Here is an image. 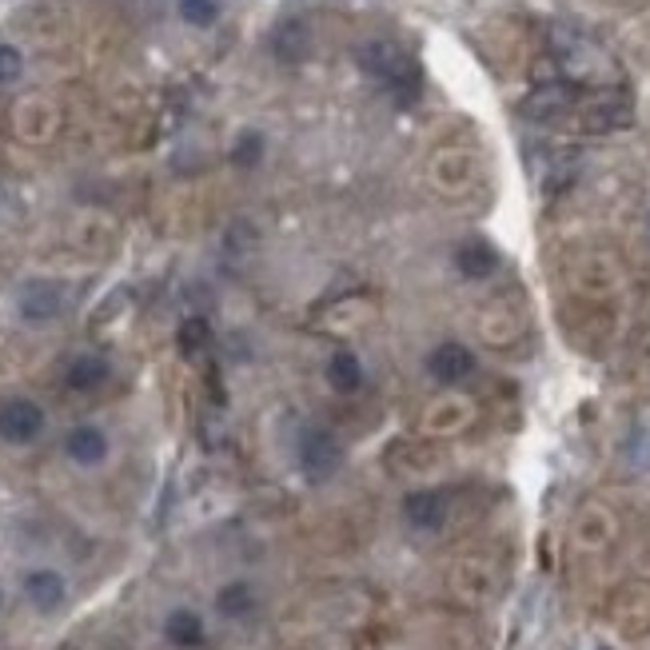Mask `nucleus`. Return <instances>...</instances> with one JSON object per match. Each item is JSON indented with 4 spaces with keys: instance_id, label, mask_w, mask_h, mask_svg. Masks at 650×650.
<instances>
[{
    "instance_id": "obj_1",
    "label": "nucleus",
    "mask_w": 650,
    "mask_h": 650,
    "mask_svg": "<svg viewBox=\"0 0 650 650\" xmlns=\"http://www.w3.org/2000/svg\"><path fill=\"white\" fill-rule=\"evenodd\" d=\"M359 64H363V72H371L375 80H383L387 88H395L399 96H403V88H407V92L419 88L415 64H411L391 40H371V44H363V48H359Z\"/></svg>"
},
{
    "instance_id": "obj_2",
    "label": "nucleus",
    "mask_w": 650,
    "mask_h": 650,
    "mask_svg": "<svg viewBox=\"0 0 650 650\" xmlns=\"http://www.w3.org/2000/svg\"><path fill=\"white\" fill-rule=\"evenodd\" d=\"M296 459H300V471L312 483H327L339 471V459H343L339 455V439L327 427H304L300 443H296Z\"/></svg>"
},
{
    "instance_id": "obj_3",
    "label": "nucleus",
    "mask_w": 650,
    "mask_h": 650,
    "mask_svg": "<svg viewBox=\"0 0 650 650\" xmlns=\"http://www.w3.org/2000/svg\"><path fill=\"white\" fill-rule=\"evenodd\" d=\"M16 312L28 324H48V320H56L64 312V288L52 284V280H28L16 292Z\"/></svg>"
},
{
    "instance_id": "obj_4",
    "label": "nucleus",
    "mask_w": 650,
    "mask_h": 650,
    "mask_svg": "<svg viewBox=\"0 0 650 650\" xmlns=\"http://www.w3.org/2000/svg\"><path fill=\"white\" fill-rule=\"evenodd\" d=\"M44 431V411L32 399H4L0 403V439L4 443H32Z\"/></svg>"
},
{
    "instance_id": "obj_5",
    "label": "nucleus",
    "mask_w": 650,
    "mask_h": 650,
    "mask_svg": "<svg viewBox=\"0 0 650 650\" xmlns=\"http://www.w3.org/2000/svg\"><path fill=\"white\" fill-rule=\"evenodd\" d=\"M427 371H431V379L435 383H447V387H455V383H463L471 371H475V355L463 347V343H439L431 355H427Z\"/></svg>"
},
{
    "instance_id": "obj_6",
    "label": "nucleus",
    "mask_w": 650,
    "mask_h": 650,
    "mask_svg": "<svg viewBox=\"0 0 650 650\" xmlns=\"http://www.w3.org/2000/svg\"><path fill=\"white\" fill-rule=\"evenodd\" d=\"M64 451H68L72 463H80V467H96V463L108 459V435H104L100 427L80 423V427H72V431L64 435Z\"/></svg>"
},
{
    "instance_id": "obj_7",
    "label": "nucleus",
    "mask_w": 650,
    "mask_h": 650,
    "mask_svg": "<svg viewBox=\"0 0 650 650\" xmlns=\"http://www.w3.org/2000/svg\"><path fill=\"white\" fill-rule=\"evenodd\" d=\"M403 519L415 531H439L447 519V499L439 491H415L403 499Z\"/></svg>"
},
{
    "instance_id": "obj_8",
    "label": "nucleus",
    "mask_w": 650,
    "mask_h": 650,
    "mask_svg": "<svg viewBox=\"0 0 650 650\" xmlns=\"http://www.w3.org/2000/svg\"><path fill=\"white\" fill-rule=\"evenodd\" d=\"M24 595H28V603L36 607V611H56L60 603H64V595H68V587H64V575L60 571H48V567H40V571H28L24 575Z\"/></svg>"
},
{
    "instance_id": "obj_9",
    "label": "nucleus",
    "mask_w": 650,
    "mask_h": 650,
    "mask_svg": "<svg viewBox=\"0 0 650 650\" xmlns=\"http://www.w3.org/2000/svg\"><path fill=\"white\" fill-rule=\"evenodd\" d=\"M571 104H575V88H571V84H563V80H555V84L535 88V92L527 96L523 112H527V116H535V120H551V116H563Z\"/></svg>"
},
{
    "instance_id": "obj_10",
    "label": "nucleus",
    "mask_w": 650,
    "mask_h": 650,
    "mask_svg": "<svg viewBox=\"0 0 650 650\" xmlns=\"http://www.w3.org/2000/svg\"><path fill=\"white\" fill-rule=\"evenodd\" d=\"M455 268L467 280H487V276L499 272V252L487 240H467V244L455 248Z\"/></svg>"
},
{
    "instance_id": "obj_11",
    "label": "nucleus",
    "mask_w": 650,
    "mask_h": 650,
    "mask_svg": "<svg viewBox=\"0 0 650 650\" xmlns=\"http://www.w3.org/2000/svg\"><path fill=\"white\" fill-rule=\"evenodd\" d=\"M327 383L339 391V395H355L363 387V363L351 355V351H335L327 359Z\"/></svg>"
},
{
    "instance_id": "obj_12",
    "label": "nucleus",
    "mask_w": 650,
    "mask_h": 650,
    "mask_svg": "<svg viewBox=\"0 0 650 650\" xmlns=\"http://www.w3.org/2000/svg\"><path fill=\"white\" fill-rule=\"evenodd\" d=\"M108 359H100V355H76L72 363H68V387L72 391H96L100 383H108Z\"/></svg>"
},
{
    "instance_id": "obj_13",
    "label": "nucleus",
    "mask_w": 650,
    "mask_h": 650,
    "mask_svg": "<svg viewBox=\"0 0 650 650\" xmlns=\"http://www.w3.org/2000/svg\"><path fill=\"white\" fill-rule=\"evenodd\" d=\"M164 635H168L176 647L192 650L204 643V623H200L196 611H172L168 623H164Z\"/></svg>"
},
{
    "instance_id": "obj_14",
    "label": "nucleus",
    "mask_w": 650,
    "mask_h": 650,
    "mask_svg": "<svg viewBox=\"0 0 650 650\" xmlns=\"http://www.w3.org/2000/svg\"><path fill=\"white\" fill-rule=\"evenodd\" d=\"M272 48H276V56H284V60H300V56L308 52V28H304L300 20H284V24L276 28V36H272Z\"/></svg>"
},
{
    "instance_id": "obj_15",
    "label": "nucleus",
    "mask_w": 650,
    "mask_h": 650,
    "mask_svg": "<svg viewBox=\"0 0 650 650\" xmlns=\"http://www.w3.org/2000/svg\"><path fill=\"white\" fill-rule=\"evenodd\" d=\"M216 607H220L224 619H244V615L256 607V595H252L248 583H228V587L216 595Z\"/></svg>"
},
{
    "instance_id": "obj_16",
    "label": "nucleus",
    "mask_w": 650,
    "mask_h": 650,
    "mask_svg": "<svg viewBox=\"0 0 650 650\" xmlns=\"http://www.w3.org/2000/svg\"><path fill=\"white\" fill-rule=\"evenodd\" d=\"M176 339H180V351L184 355H200L208 343H212V324L204 320V316H188L180 331H176Z\"/></svg>"
},
{
    "instance_id": "obj_17",
    "label": "nucleus",
    "mask_w": 650,
    "mask_h": 650,
    "mask_svg": "<svg viewBox=\"0 0 650 650\" xmlns=\"http://www.w3.org/2000/svg\"><path fill=\"white\" fill-rule=\"evenodd\" d=\"M627 120H631L627 96H611V100H603V104L591 112V128H619V124H627Z\"/></svg>"
},
{
    "instance_id": "obj_18",
    "label": "nucleus",
    "mask_w": 650,
    "mask_h": 650,
    "mask_svg": "<svg viewBox=\"0 0 650 650\" xmlns=\"http://www.w3.org/2000/svg\"><path fill=\"white\" fill-rule=\"evenodd\" d=\"M260 160H264V136L260 132H244L236 140V148H232V164L236 168H256Z\"/></svg>"
},
{
    "instance_id": "obj_19",
    "label": "nucleus",
    "mask_w": 650,
    "mask_h": 650,
    "mask_svg": "<svg viewBox=\"0 0 650 650\" xmlns=\"http://www.w3.org/2000/svg\"><path fill=\"white\" fill-rule=\"evenodd\" d=\"M180 16L196 28H208L220 16V0H180Z\"/></svg>"
},
{
    "instance_id": "obj_20",
    "label": "nucleus",
    "mask_w": 650,
    "mask_h": 650,
    "mask_svg": "<svg viewBox=\"0 0 650 650\" xmlns=\"http://www.w3.org/2000/svg\"><path fill=\"white\" fill-rule=\"evenodd\" d=\"M20 72H24V56H20V48L0 44V84L20 80Z\"/></svg>"
},
{
    "instance_id": "obj_21",
    "label": "nucleus",
    "mask_w": 650,
    "mask_h": 650,
    "mask_svg": "<svg viewBox=\"0 0 650 650\" xmlns=\"http://www.w3.org/2000/svg\"><path fill=\"white\" fill-rule=\"evenodd\" d=\"M0 603H4V591H0Z\"/></svg>"
}]
</instances>
